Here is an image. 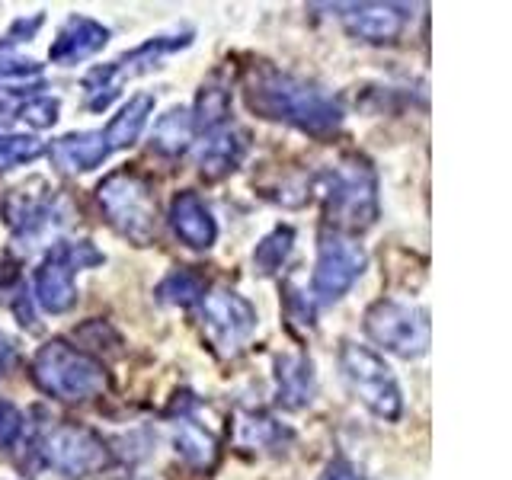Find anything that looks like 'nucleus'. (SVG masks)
<instances>
[{
	"instance_id": "cd10ccee",
	"label": "nucleus",
	"mask_w": 512,
	"mask_h": 480,
	"mask_svg": "<svg viewBox=\"0 0 512 480\" xmlns=\"http://www.w3.org/2000/svg\"><path fill=\"white\" fill-rule=\"evenodd\" d=\"M23 426H26V416L20 413V407H13L10 400H0V445L10 448L20 442Z\"/></svg>"
},
{
	"instance_id": "4468645a",
	"label": "nucleus",
	"mask_w": 512,
	"mask_h": 480,
	"mask_svg": "<svg viewBox=\"0 0 512 480\" xmlns=\"http://www.w3.org/2000/svg\"><path fill=\"white\" fill-rule=\"evenodd\" d=\"M340 20L352 39L368 45H391L404 36L410 23V7L404 4H346Z\"/></svg>"
},
{
	"instance_id": "f03ea898",
	"label": "nucleus",
	"mask_w": 512,
	"mask_h": 480,
	"mask_svg": "<svg viewBox=\"0 0 512 480\" xmlns=\"http://www.w3.org/2000/svg\"><path fill=\"white\" fill-rule=\"evenodd\" d=\"M314 189L324 199V215L340 234H362L378 218V176L362 154H343L317 173Z\"/></svg>"
},
{
	"instance_id": "f257e3e1",
	"label": "nucleus",
	"mask_w": 512,
	"mask_h": 480,
	"mask_svg": "<svg viewBox=\"0 0 512 480\" xmlns=\"http://www.w3.org/2000/svg\"><path fill=\"white\" fill-rule=\"evenodd\" d=\"M244 100L260 119L285 122L314 138H330L343 125V109L327 90L269 61H253L244 71Z\"/></svg>"
},
{
	"instance_id": "a878e982",
	"label": "nucleus",
	"mask_w": 512,
	"mask_h": 480,
	"mask_svg": "<svg viewBox=\"0 0 512 480\" xmlns=\"http://www.w3.org/2000/svg\"><path fill=\"white\" fill-rule=\"evenodd\" d=\"M45 151V144L32 135H0V170L32 164Z\"/></svg>"
},
{
	"instance_id": "0eeeda50",
	"label": "nucleus",
	"mask_w": 512,
	"mask_h": 480,
	"mask_svg": "<svg viewBox=\"0 0 512 480\" xmlns=\"http://www.w3.org/2000/svg\"><path fill=\"white\" fill-rule=\"evenodd\" d=\"M106 263V256L90 240H61L39 263L32 276V298L45 314H68L77 304V269H90Z\"/></svg>"
},
{
	"instance_id": "6ab92c4d",
	"label": "nucleus",
	"mask_w": 512,
	"mask_h": 480,
	"mask_svg": "<svg viewBox=\"0 0 512 480\" xmlns=\"http://www.w3.org/2000/svg\"><path fill=\"white\" fill-rule=\"evenodd\" d=\"M317 394L314 362L304 352H285L276 359V397L285 410H304L311 407Z\"/></svg>"
},
{
	"instance_id": "39448f33",
	"label": "nucleus",
	"mask_w": 512,
	"mask_h": 480,
	"mask_svg": "<svg viewBox=\"0 0 512 480\" xmlns=\"http://www.w3.org/2000/svg\"><path fill=\"white\" fill-rule=\"evenodd\" d=\"M189 45H192V29L160 32V36H151L148 42L135 45L132 52L119 55L116 61L103 64V68H93L84 80H80V87H84V96H87V109L90 112L109 109L112 100L119 96V90L125 87V80L151 74L154 68H160V61L183 52Z\"/></svg>"
},
{
	"instance_id": "4be33fe9",
	"label": "nucleus",
	"mask_w": 512,
	"mask_h": 480,
	"mask_svg": "<svg viewBox=\"0 0 512 480\" xmlns=\"http://www.w3.org/2000/svg\"><path fill=\"white\" fill-rule=\"evenodd\" d=\"M192 135H196L192 112L186 106H173L151 128V151L164 154V157H180L192 144Z\"/></svg>"
},
{
	"instance_id": "bb28decb",
	"label": "nucleus",
	"mask_w": 512,
	"mask_h": 480,
	"mask_svg": "<svg viewBox=\"0 0 512 480\" xmlns=\"http://www.w3.org/2000/svg\"><path fill=\"white\" fill-rule=\"evenodd\" d=\"M42 74V64L16 52L13 45L0 39V80H32Z\"/></svg>"
},
{
	"instance_id": "2eb2a0df",
	"label": "nucleus",
	"mask_w": 512,
	"mask_h": 480,
	"mask_svg": "<svg viewBox=\"0 0 512 480\" xmlns=\"http://www.w3.org/2000/svg\"><path fill=\"white\" fill-rule=\"evenodd\" d=\"M170 228L180 244L189 250H208L218 240V221L212 215V208L202 202L199 192L183 189L176 192L170 202Z\"/></svg>"
},
{
	"instance_id": "dca6fc26",
	"label": "nucleus",
	"mask_w": 512,
	"mask_h": 480,
	"mask_svg": "<svg viewBox=\"0 0 512 480\" xmlns=\"http://www.w3.org/2000/svg\"><path fill=\"white\" fill-rule=\"evenodd\" d=\"M106 42H109V29L103 23H96L93 16L74 13L58 29L52 48H48V58L55 64H64V68H71V64H80L93 55H100Z\"/></svg>"
},
{
	"instance_id": "a211bd4d",
	"label": "nucleus",
	"mask_w": 512,
	"mask_h": 480,
	"mask_svg": "<svg viewBox=\"0 0 512 480\" xmlns=\"http://www.w3.org/2000/svg\"><path fill=\"white\" fill-rule=\"evenodd\" d=\"M109 154L112 151L103 132H68L58 141H52V148H48L52 164L64 173H90L96 167H103V160Z\"/></svg>"
},
{
	"instance_id": "5701e85b",
	"label": "nucleus",
	"mask_w": 512,
	"mask_h": 480,
	"mask_svg": "<svg viewBox=\"0 0 512 480\" xmlns=\"http://www.w3.org/2000/svg\"><path fill=\"white\" fill-rule=\"evenodd\" d=\"M154 295H157V301L173 304V308H192V304H199L205 295V279L186 266H176L157 282Z\"/></svg>"
},
{
	"instance_id": "b1692460",
	"label": "nucleus",
	"mask_w": 512,
	"mask_h": 480,
	"mask_svg": "<svg viewBox=\"0 0 512 480\" xmlns=\"http://www.w3.org/2000/svg\"><path fill=\"white\" fill-rule=\"evenodd\" d=\"M292 244H295V231L288 228V224L272 228L253 250V269L260 272V276H276L285 266L288 253H292Z\"/></svg>"
},
{
	"instance_id": "6e6552de",
	"label": "nucleus",
	"mask_w": 512,
	"mask_h": 480,
	"mask_svg": "<svg viewBox=\"0 0 512 480\" xmlns=\"http://www.w3.org/2000/svg\"><path fill=\"white\" fill-rule=\"evenodd\" d=\"M199 314L205 340L221 359L240 356L256 336V327H260V314L234 288H212V292H205L199 301Z\"/></svg>"
},
{
	"instance_id": "1a4fd4ad",
	"label": "nucleus",
	"mask_w": 512,
	"mask_h": 480,
	"mask_svg": "<svg viewBox=\"0 0 512 480\" xmlns=\"http://www.w3.org/2000/svg\"><path fill=\"white\" fill-rule=\"evenodd\" d=\"M365 336L400 359H420L429 349V314L416 304L381 298L365 311Z\"/></svg>"
},
{
	"instance_id": "423d86ee",
	"label": "nucleus",
	"mask_w": 512,
	"mask_h": 480,
	"mask_svg": "<svg viewBox=\"0 0 512 480\" xmlns=\"http://www.w3.org/2000/svg\"><path fill=\"white\" fill-rule=\"evenodd\" d=\"M340 368L352 394H356V400L368 413H375L384 423L400 420V413H404V394H400V384L391 372V365L375 349L359 343H343Z\"/></svg>"
},
{
	"instance_id": "9b49d317",
	"label": "nucleus",
	"mask_w": 512,
	"mask_h": 480,
	"mask_svg": "<svg viewBox=\"0 0 512 480\" xmlns=\"http://www.w3.org/2000/svg\"><path fill=\"white\" fill-rule=\"evenodd\" d=\"M4 218L13 237L26 240V244H36V240L55 234L68 221L61 196H55V189L42 176H32L29 183L10 189V196L4 199Z\"/></svg>"
},
{
	"instance_id": "20e7f679",
	"label": "nucleus",
	"mask_w": 512,
	"mask_h": 480,
	"mask_svg": "<svg viewBox=\"0 0 512 480\" xmlns=\"http://www.w3.org/2000/svg\"><path fill=\"white\" fill-rule=\"evenodd\" d=\"M96 202L109 228L135 247H151L157 237V196L148 176L138 170H116L96 186Z\"/></svg>"
},
{
	"instance_id": "c85d7f7f",
	"label": "nucleus",
	"mask_w": 512,
	"mask_h": 480,
	"mask_svg": "<svg viewBox=\"0 0 512 480\" xmlns=\"http://www.w3.org/2000/svg\"><path fill=\"white\" fill-rule=\"evenodd\" d=\"M317 480H365L362 477V471L356 468L352 461H346V458H333L327 468H324V474H320Z\"/></svg>"
},
{
	"instance_id": "ddd939ff",
	"label": "nucleus",
	"mask_w": 512,
	"mask_h": 480,
	"mask_svg": "<svg viewBox=\"0 0 512 480\" xmlns=\"http://www.w3.org/2000/svg\"><path fill=\"white\" fill-rule=\"evenodd\" d=\"M173 416V448L186 464L199 471L215 468L221 442L218 432L212 429V423L202 420V404L192 394H183L170 410Z\"/></svg>"
},
{
	"instance_id": "f8f14e48",
	"label": "nucleus",
	"mask_w": 512,
	"mask_h": 480,
	"mask_svg": "<svg viewBox=\"0 0 512 480\" xmlns=\"http://www.w3.org/2000/svg\"><path fill=\"white\" fill-rule=\"evenodd\" d=\"M368 266V253L356 237L340 234V231H324L317 240V263L311 288L320 301H336L343 298Z\"/></svg>"
},
{
	"instance_id": "9d476101",
	"label": "nucleus",
	"mask_w": 512,
	"mask_h": 480,
	"mask_svg": "<svg viewBox=\"0 0 512 480\" xmlns=\"http://www.w3.org/2000/svg\"><path fill=\"white\" fill-rule=\"evenodd\" d=\"M36 452L45 468H52L55 474L68 480L90 477L100 468H106V461H109V448L103 436H96L93 429L80 423L48 426L36 442Z\"/></svg>"
},
{
	"instance_id": "393cba45",
	"label": "nucleus",
	"mask_w": 512,
	"mask_h": 480,
	"mask_svg": "<svg viewBox=\"0 0 512 480\" xmlns=\"http://www.w3.org/2000/svg\"><path fill=\"white\" fill-rule=\"evenodd\" d=\"M58 116H61V100L58 96H48V93H36L16 106V119L26 122L29 128H36V132L52 128L58 122Z\"/></svg>"
},
{
	"instance_id": "aec40b11",
	"label": "nucleus",
	"mask_w": 512,
	"mask_h": 480,
	"mask_svg": "<svg viewBox=\"0 0 512 480\" xmlns=\"http://www.w3.org/2000/svg\"><path fill=\"white\" fill-rule=\"evenodd\" d=\"M154 112V96L151 93H135L128 96V103L119 109V116H112V122L106 125V144L109 151H125L141 138V132L148 128V119Z\"/></svg>"
},
{
	"instance_id": "412c9836",
	"label": "nucleus",
	"mask_w": 512,
	"mask_h": 480,
	"mask_svg": "<svg viewBox=\"0 0 512 480\" xmlns=\"http://www.w3.org/2000/svg\"><path fill=\"white\" fill-rule=\"evenodd\" d=\"M192 112V125H196V132H215V128L224 125L231 112V84L224 80L221 71H215L212 77L205 80L199 87V96H196V109Z\"/></svg>"
},
{
	"instance_id": "7ed1b4c3",
	"label": "nucleus",
	"mask_w": 512,
	"mask_h": 480,
	"mask_svg": "<svg viewBox=\"0 0 512 480\" xmlns=\"http://www.w3.org/2000/svg\"><path fill=\"white\" fill-rule=\"evenodd\" d=\"M29 368L39 391L55 400H64V404H87V400L100 397L109 388L103 362H96L90 352L64 340L39 346Z\"/></svg>"
},
{
	"instance_id": "f3484780",
	"label": "nucleus",
	"mask_w": 512,
	"mask_h": 480,
	"mask_svg": "<svg viewBox=\"0 0 512 480\" xmlns=\"http://www.w3.org/2000/svg\"><path fill=\"white\" fill-rule=\"evenodd\" d=\"M250 148V135L244 128H234V125H221L215 132H208L199 144L196 151V164H199V173L205 180H224L228 173H234L240 167V160H244Z\"/></svg>"
},
{
	"instance_id": "c756f323",
	"label": "nucleus",
	"mask_w": 512,
	"mask_h": 480,
	"mask_svg": "<svg viewBox=\"0 0 512 480\" xmlns=\"http://www.w3.org/2000/svg\"><path fill=\"white\" fill-rule=\"evenodd\" d=\"M10 356H13V349H10V343L4 340V336H0V375H4V368H7Z\"/></svg>"
}]
</instances>
